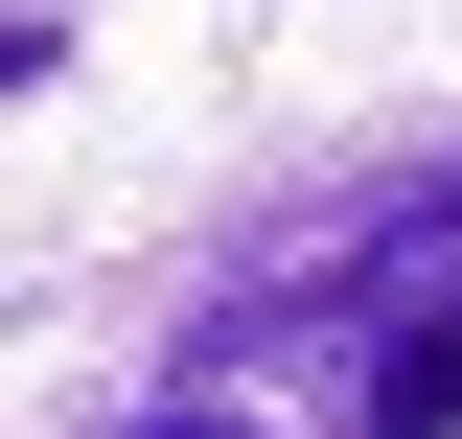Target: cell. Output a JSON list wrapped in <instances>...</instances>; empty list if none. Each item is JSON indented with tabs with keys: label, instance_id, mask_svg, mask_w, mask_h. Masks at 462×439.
Masks as SVG:
<instances>
[{
	"label": "cell",
	"instance_id": "cell-1",
	"mask_svg": "<svg viewBox=\"0 0 462 439\" xmlns=\"http://www.w3.org/2000/svg\"><path fill=\"white\" fill-rule=\"evenodd\" d=\"M324 439H462V277H416L393 324L346 347V393H324Z\"/></svg>",
	"mask_w": 462,
	"mask_h": 439
}]
</instances>
